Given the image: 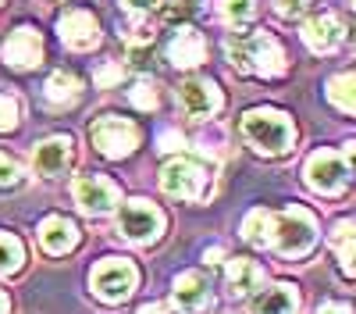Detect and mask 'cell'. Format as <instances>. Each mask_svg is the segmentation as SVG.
Wrapping results in <instances>:
<instances>
[{
	"label": "cell",
	"mask_w": 356,
	"mask_h": 314,
	"mask_svg": "<svg viewBox=\"0 0 356 314\" xmlns=\"http://www.w3.org/2000/svg\"><path fill=\"white\" fill-rule=\"evenodd\" d=\"M228 61L235 72L243 75H264V79H278L285 75V50L271 33H232L225 40Z\"/></svg>",
	"instance_id": "6da1fadb"
},
{
	"label": "cell",
	"mask_w": 356,
	"mask_h": 314,
	"mask_svg": "<svg viewBox=\"0 0 356 314\" xmlns=\"http://www.w3.org/2000/svg\"><path fill=\"white\" fill-rule=\"evenodd\" d=\"M243 136H246V143L257 154L278 157V154H285L292 147L296 129L289 122V114L271 111V107H253V111H246V118H243Z\"/></svg>",
	"instance_id": "7a4b0ae2"
},
{
	"label": "cell",
	"mask_w": 356,
	"mask_h": 314,
	"mask_svg": "<svg viewBox=\"0 0 356 314\" xmlns=\"http://www.w3.org/2000/svg\"><path fill=\"white\" fill-rule=\"evenodd\" d=\"M314 243H317V221L307 207H289V211L275 214L271 246H278L282 257H303Z\"/></svg>",
	"instance_id": "3957f363"
},
{
	"label": "cell",
	"mask_w": 356,
	"mask_h": 314,
	"mask_svg": "<svg viewBox=\"0 0 356 314\" xmlns=\"http://www.w3.org/2000/svg\"><path fill=\"white\" fill-rule=\"evenodd\" d=\"M93 293L107 304H122L132 297L136 282H139V272L132 261H125V257H107V261H100L93 268Z\"/></svg>",
	"instance_id": "277c9868"
},
{
	"label": "cell",
	"mask_w": 356,
	"mask_h": 314,
	"mask_svg": "<svg viewBox=\"0 0 356 314\" xmlns=\"http://www.w3.org/2000/svg\"><path fill=\"white\" fill-rule=\"evenodd\" d=\"M93 136V147L104 154V157H129L136 147H139V129L129 122V118H118V114H104V118L93 122L89 129Z\"/></svg>",
	"instance_id": "5b68a950"
},
{
	"label": "cell",
	"mask_w": 356,
	"mask_h": 314,
	"mask_svg": "<svg viewBox=\"0 0 356 314\" xmlns=\"http://www.w3.org/2000/svg\"><path fill=\"white\" fill-rule=\"evenodd\" d=\"M207 182H211L207 168L193 157H175L161 171V189L178 196V200H200L207 193Z\"/></svg>",
	"instance_id": "8992f818"
},
{
	"label": "cell",
	"mask_w": 356,
	"mask_h": 314,
	"mask_svg": "<svg viewBox=\"0 0 356 314\" xmlns=\"http://www.w3.org/2000/svg\"><path fill=\"white\" fill-rule=\"evenodd\" d=\"M118 228L132 243H154L164 233V214L154 204H146V200H129L122 214H118Z\"/></svg>",
	"instance_id": "52a82bcc"
},
{
	"label": "cell",
	"mask_w": 356,
	"mask_h": 314,
	"mask_svg": "<svg viewBox=\"0 0 356 314\" xmlns=\"http://www.w3.org/2000/svg\"><path fill=\"white\" fill-rule=\"evenodd\" d=\"M346 182H349V168H346L342 157H335L332 150L310 154V161H307V186L314 193L332 196V193H342Z\"/></svg>",
	"instance_id": "ba28073f"
},
{
	"label": "cell",
	"mask_w": 356,
	"mask_h": 314,
	"mask_svg": "<svg viewBox=\"0 0 356 314\" xmlns=\"http://www.w3.org/2000/svg\"><path fill=\"white\" fill-rule=\"evenodd\" d=\"M72 193H75L79 207L86 214H107V211L118 207V196H122V193H118V186L111 179H104V175H79L75 186H72Z\"/></svg>",
	"instance_id": "9c48e42d"
},
{
	"label": "cell",
	"mask_w": 356,
	"mask_h": 314,
	"mask_svg": "<svg viewBox=\"0 0 356 314\" xmlns=\"http://www.w3.org/2000/svg\"><path fill=\"white\" fill-rule=\"evenodd\" d=\"M178 100H182L186 114L189 118H214V114L221 111V93L218 86L211 79H186L182 86H178Z\"/></svg>",
	"instance_id": "30bf717a"
},
{
	"label": "cell",
	"mask_w": 356,
	"mask_h": 314,
	"mask_svg": "<svg viewBox=\"0 0 356 314\" xmlns=\"http://www.w3.org/2000/svg\"><path fill=\"white\" fill-rule=\"evenodd\" d=\"M4 61L11 68H22V72L36 68L43 61V40H40L36 29H29V25L15 29V33L8 36V43H4Z\"/></svg>",
	"instance_id": "8fae6325"
},
{
	"label": "cell",
	"mask_w": 356,
	"mask_h": 314,
	"mask_svg": "<svg viewBox=\"0 0 356 314\" xmlns=\"http://www.w3.org/2000/svg\"><path fill=\"white\" fill-rule=\"evenodd\" d=\"M57 33H61V40L72 50H89V47H97V40H100V25H97V18L89 15V11L75 8V11H65L61 15Z\"/></svg>",
	"instance_id": "7c38bea8"
},
{
	"label": "cell",
	"mask_w": 356,
	"mask_h": 314,
	"mask_svg": "<svg viewBox=\"0 0 356 314\" xmlns=\"http://www.w3.org/2000/svg\"><path fill=\"white\" fill-rule=\"evenodd\" d=\"M175 307L182 314H200L203 307H211V285H207V278L200 272H186L175 278Z\"/></svg>",
	"instance_id": "4fadbf2b"
},
{
	"label": "cell",
	"mask_w": 356,
	"mask_h": 314,
	"mask_svg": "<svg viewBox=\"0 0 356 314\" xmlns=\"http://www.w3.org/2000/svg\"><path fill=\"white\" fill-rule=\"evenodd\" d=\"M303 40H307V47L314 50V54H332L342 40H346V29H342V22L335 18V15H314L307 25H303Z\"/></svg>",
	"instance_id": "5bb4252c"
},
{
	"label": "cell",
	"mask_w": 356,
	"mask_h": 314,
	"mask_svg": "<svg viewBox=\"0 0 356 314\" xmlns=\"http://www.w3.org/2000/svg\"><path fill=\"white\" fill-rule=\"evenodd\" d=\"M33 164H36L40 175H47V179L65 175L68 164H72V139H68V136H50V139H43L40 147H36Z\"/></svg>",
	"instance_id": "9a60e30c"
},
{
	"label": "cell",
	"mask_w": 356,
	"mask_h": 314,
	"mask_svg": "<svg viewBox=\"0 0 356 314\" xmlns=\"http://www.w3.org/2000/svg\"><path fill=\"white\" fill-rule=\"evenodd\" d=\"M40 243H43L47 253H68L79 243V225L65 214H50L40 225Z\"/></svg>",
	"instance_id": "2e32d148"
},
{
	"label": "cell",
	"mask_w": 356,
	"mask_h": 314,
	"mask_svg": "<svg viewBox=\"0 0 356 314\" xmlns=\"http://www.w3.org/2000/svg\"><path fill=\"white\" fill-rule=\"evenodd\" d=\"M168 57H171L175 68H196L203 57H207V43H203V36L196 33V29L182 25L171 36V43H168Z\"/></svg>",
	"instance_id": "e0dca14e"
},
{
	"label": "cell",
	"mask_w": 356,
	"mask_h": 314,
	"mask_svg": "<svg viewBox=\"0 0 356 314\" xmlns=\"http://www.w3.org/2000/svg\"><path fill=\"white\" fill-rule=\"evenodd\" d=\"M264 282V272L257 261H250V257H235V261H228V290L235 300H246L260 290Z\"/></svg>",
	"instance_id": "ac0fdd59"
},
{
	"label": "cell",
	"mask_w": 356,
	"mask_h": 314,
	"mask_svg": "<svg viewBox=\"0 0 356 314\" xmlns=\"http://www.w3.org/2000/svg\"><path fill=\"white\" fill-rule=\"evenodd\" d=\"M296 307H300L296 290L285 285V282H278V285H271V290H264V293L253 297L250 314H296Z\"/></svg>",
	"instance_id": "d6986e66"
},
{
	"label": "cell",
	"mask_w": 356,
	"mask_h": 314,
	"mask_svg": "<svg viewBox=\"0 0 356 314\" xmlns=\"http://www.w3.org/2000/svg\"><path fill=\"white\" fill-rule=\"evenodd\" d=\"M79 97H82V82L72 72H54L47 79V100L54 107H72Z\"/></svg>",
	"instance_id": "ffe728a7"
},
{
	"label": "cell",
	"mask_w": 356,
	"mask_h": 314,
	"mask_svg": "<svg viewBox=\"0 0 356 314\" xmlns=\"http://www.w3.org/2000/svg\"><path fill=\"white\" fill-rule=\"evenodd\" d=\"M243 236H246L250 246H271V240H275V214L264 211V207L250 211L246 221H243Z\"/></svg>",
	"instance_id": "44dd1931"
},
{
	"label": "cell",
	"mask_w": 356,
	"mask_h": 314,
	"mask_svg": "<svg viewBox=\"0 0 356 314\" xmlns=\"http://www.w3.org/2000/svg\"><path fill=\"white\" fill-rule=\"evenodd\" d=\"M328 100L346 111V114H356V72H342L328 82Z\"/></svg>",
	"instance_id": "7402d4cb"
},
{
	"label": "cell",
	"mask_w": 356,
	"mask_h": 314,
	"mask_svg": "<svg viewBox=\"0 0 356 314\" xmlns=\"http://www.w3.org/2000/svg\"><path fill=\"white\" fill-rule=\"evenodd\" d=\"M22 261H25V246L11 233H0V275H15Z\"/></svg>",
	"instance_id": "603a6c76"
},
{
	"label": "cell",
	"mask_w": 356,
	"mask_h": 314,
	"mask_svg": "<svg viewBox=\"0 0 356 314\" xmlns=\"http://www.w3.org/2000/svg\"><path fill=\"white\" fill-rule=\"evenodd\" d=\"M221 15H225V22H232L235 29H243L246 22L257 18V0H221Z\"/></svg>",
	"instance_id": "cb8c5ba5"
},
{
	"label": "cell",
	"mask_w": 356,
	"mask_h": 314,
	"mask_svg": "<svg viewBox=\"0 0 356 314\" xmlns=\"http://www.w3.org/2000/svg\"><path fill=\"white\" fill-rule=\"evenodd\" d=\"M132 104H136L139 111H154V107H157V86L146 82V79H139V82L132 86Z\"/></svg>",
	"instance_id": "d4e9b609"
},
{
	"label": "cell",
	"mask_w": 356,
	"mask_h": 314,
	"mask_svg": "<svg viewBox=\"0 0 356 314\" xmlns=\"http://www.w3.org/2000/svg\"><path fill=\"white\" fill-rule=\"evenodd\" d=\"M22 182V164L8 154H0V189H11Z\"/></svg>",
	"instance_id": "484cf974"
},
{
	"label": "cell",
	"mask_w": 356,
	"mask_h": 314,
	"mask_svg": "<svg viewBox=\"0 0 356 314\" xmlns=\"http://www.w3.org/2000/svg\"><path fill=\"white\" fill-rule=\"evenodd\" d=\"M18 125V100L0 93V132H11Z\"/></svg>",
	"instance_id": "4316f807"
},
{
	"label": "cell",
	"mask_w": 356,
	"mask_h": 314,
	"mask_svg": "<svg viewBox=\"0 0 356 314\" xmlns=\"http://www.w3.org/2000/svg\"><path fill=\"white\" fill-rule=\"evenodd\" d=\"M335 250H339V261H342V272L356 278V236H353V240H342V243H339Z\"/></svg>",
	"instance_id": "83f0119b"
},
{
	"label": "cell",
	"mask_w": 356,
	"mask_h": 314,
	"mask_svg": "<svg viewBox=\"0 0 356 314\" xmlns=\"http://www.w3.org/2000/svg\"><path fill=\"white\" fill-rule=\"evenodd\" d=\"M193 11H196V0H168V4H164V18L168 22H182Z\"/></svg>",
	"instance_id": "f1b7e54d"
},
{
	"label": "cell",
	"mask_w": 356,
	"mask_h": 314,
	"mask_svg": "<svg viewBox=\"0 0 356 314\" xmlns=\"http://www.w3.org/2000/svg\"><path fill=\"white\" fill-rule=\"evenodd\" d=\"M275 11L289 22V18H300L307 11V0H275Z\"/></svg>",
	"instance_id": "f546056e"
},
{
	"label": "cell",
	"mask_w": 356,
	"mask_h": 314,
	"mask_svg": "<svg viewBox=\"0 0 356 314\" xmlns=\"http://www.w3.org/2000/svg\"><path fill=\"white\" fill-rule=\"evenodd\" d=\"M157 147H161L164 154H175V150H182V147H186V136H182V132H175V129H168V132H161Z\"/></svg>",
	"instance_id": "4dcf8cb0"
},
{
	"label": "cell",
	"mask_w": 356,
	"mask_h": 314,
	"mask_svg": "<svg viewBox=\"0 0 356 314\" xmlns=\"http://www.w3.org/2000/svg\"><path fill=\"white\" fill-rule=\"evenodd\" d=\"M353 236H356V218L353 221H339L335 233H332V246H339L342 240H353Z\"/></svg>",
	"instance_id": "1f68e13d"
},
{
	"label": "cell",
	"mask_w": 356,
	"mask_h": 314,
	"mask_svg": "<svg viewBox=\"0 0 356 314\" xmlns=\"http://www.w3.org/2000/svg\"><path fill=\"white\" fill-rule=\"evenodd\" d=\"M118 79H122V68H118V65H104V68L97 72V82H100V86H114Z\"/></svg>",
	"instance_id": "d6a6232c"
},
{
	"label": "cell",
	"mask_w": 356,
	"mask_h": 314,
	"mask_svg": "<svg viewBox=\"0 0 356 314\" xmlns=\"http://www.w3.org/2000/svg\"><path fill=\"white\" fill-rule=\"evenodd\" d=\"M317 314H353V307H349V304H335V300H332V304H321V311H317Z\"/></svg>",
	"instance_id": "836d02e7"
},
{
	"label": "cell",
	"mask_w": 356,
	"mask_h": 314,
	"mask_svg": "<svg viewBox=\"0 0 356 314\" xmlns=\"http://www.w3.org/2000/svg\"><path fill=\"white\" fill-rule=\"evenodd\" d=\"M122 4H125L129 11H150V8L157 4V0H122Z\"/></svg>",
	"instance_id": "e575fe53"
},
{
	"label": "cell",
	"mask_w": 356,
	"mask_h": 314,
	"mask_svg": "<svg viewBox=\"0 0 356 314\" xmlns=\"http://www.w3.org/2000/svg\"><path fill=\"white\" fill-rule=\"evenodd\" d=\"M221 257H225V250H221V246H211V250L203 253V261H207V265H218Z\"/></svg>",
	"instance_id": "d590c367"
},
{
	"label": "cell",
	"mask_w": 356,
	"mask_h": 314,
	"mask_svg": "<svg viewBox=\"0 0 356 314\" xmlns=\"http://www.w3.org/2000/svg\"><path fill=\"white\" fill-rule=\"evenodd\" d=\"M136 314H168V311H164L161 304H146V307H139Z\"/></svg>",
	"instance_id": "8d00e7d4"
},
{
	"label": "cell",
	"mask_w": 356,
	"mask_h": 314,
	"mask_svg": "<svg viewBox=\"0 0 356 314\" xmlns=\"http://www.w3.org/2000/svg\"><path fill=\"white\" fill-rule=\"evenodd\" d=\"M346 164L356 171V143H349V147H346Z\"/></svg>",
	"instance_id": "74e56055"
},
{
	"label": "cell",
	"mask_w": 356,
	"mask_h": 314,
	"mask_svg": "<svg viewBox=\"0 0 356 314\" xmlns=\"http://www.w3.org/2000/svg\"><path fill=\"white\" fill-rule=\"evenodd\" d=\"M0 314H8V297L0 293Z\"/></svg>",
	"instance_id": "f35d334b"
},
{
	"label": "cell",
	"mask_w": 356,
	"mask_h": 314,
	"mask_svg": "<svg viewBox=\"0 0 356 314\" xmlns=\"http://www.w3.org/2000/svg\"><path fill=\"white\" fill-rule=\"evenodd\" d=\"M349 43L356 47V25H349Z\"/></svg>",
	"instance_id": "ab89813d"
},
{
	"label": "cell",
	"mask_w": 356,
	"mask_h": 314,
	"mask_svg": "<svg viewBox=\"0 0 356 314\" xmlns=\"http://www.w3.org/2000/svg\"><path fill=\"white\" fill-rule=\"evenodd\" d=\"M349 4H353V8H356V0H349Z\"/></svg>",
	"instance_id": "60d3db41"
},
{
	"label": "cell",
	"mask_w": 356,
	"mask_h": 314,
	"mask_svg": "<svg viewBox=\"0 0 356 314\" xmlns=\"http://www.w3.org/2000/svg\"><path fill=\"white\" fill-rule=\"evenodd\" d=\"M0 4H4V0H0Z\"/></svg>",
	"instance_id": "b9f144b4"
}]
</instances>
